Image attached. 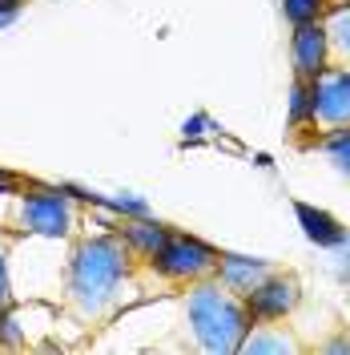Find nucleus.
<instances>
[{"label": "nucleus", "mask_w": 350, "mask_h": 355, "mask_svg": "<svg viewBox=\"0 0 350 355\" xmlns=\"http://www.w3.org/2000/svg\"><path fill=\"white\" fill-rule=\"evenodd\" d=\"M4 4H21V0H4Z\"/></svg>", "instance_id": "17"}, {"label": "nucleus", "mask_w": 350, "mask_h": 355, "mask_svg": "<svg viewBox=\"0 0 350 355\" xmlns=\"http://www.w3.org/2000/svg\"><path fill=\"white\" fill-rule=\"evenodd\" d=\"M218 266H221V250L205 246L201 239H190V234H174L169 230V239L157 250V259L149 263V270H154L165 287H190L197 279L218 275Z\"/></svg>", "instance_id": "3"}, {"label": "nucleus", "mask_w": 350, "mask_h": 355, "mask_svg": "<svg viewBox=\"0 0 350 355\" xmlns=\"http://www.w3.org/2000/svg\"><path fill=\"white\" fill-rule=\"evenodd\" d=\"M274 270H278V266H270V263H250V259H225V254H221L218 279L230 291H238V295H254Z\"/></svg>", "instance_id": "9"}, {"label": "nucleus", "mask_w": 350, "mask_h": 355, "mask_svg": "<svg viewBox=\"0 0 350 355\" xmlns=\"http://www.w3.org/2000/svg\"><path fill=\"white\" fill-rule=\"evenodd\" d=\"M322 352H350V339H334V343H322Z\"/></svg>", "instance_id": "15"}, {"label": "nucleus", "mask_w": 350, "mask_h": 355, "mask_svg": "<svg viewBox=\"0 0 350 355\" xmlns=\"http://www.w3.org/2000/svg\"><path fill=\"white\" fill-rule=\"evenodd\" d=\"M246 303H250L254 319H290L302 303V283L290 270H274L254 295H246Z\"/></svg>", "instance_id": "6"}, {"label": "nucleus", "mask_w": 350, "mask_h": 355, "mask_svg": "<svg viewBox=\"0 0 350 355\" xmlns=\"http://www.w3.org/2000/svg\"><path fill=\"white\" fill-rule=\"evenodd\" d=\"M12 230L17 234H37V239H73L77 202L68 194H57V190H28V194L17 198Z\"/></svg>", "instance_id": "4"}, {"label": "nucleus", "mask_w": 350, "mask_h": 355, "mask_svg": "<svg viewBox=\"0 0 350 355\" xmlns=\"http://www.w3.org/2000/svg\"><path fill=\"white\" fill-rule=\"evenodd\" d=\"M334 4H350V0H330V8H334Z\"/></svg>", "instance_id": "16"}, {"label": "nucleus", "mask_w": 350, "mask_h": 355, "mask_svg": "<svg viewBox=\"0 0 350 355\" xmlns=\"http://www.w3.org/2000/svg\"><path fill=\"white\" fill-rule=\"evenodd\" d=\"M12 307V279H8V243L0 239V315Z\"/></svg>", "instance_id": "14"}, {"label": "nucleus", "mask_w": 350, "mask_h": 355, "mask_svg": "<svg viewBox=\"0 0 350 355\" xmlns=\"http://www.w3.org/2000/svg\"><path fill=\"white\" fill-rule=\"evenodd\" d=\"M302 150H314L322 154L338 170L342 178H350V130H334V133H322V137H310Z\"/></svg>", "instance_id": "12"}, {"label": "nucleus", "mask_w": 350, "mask_h": 355, "mask_svg": "<svg viewBox=\"0 0 350 355\" xmlns=\"http://www.w3.org/2000/svg\"><path fill=\"white\" fill-rule=\"evenodd\" d=\"M181 311H185V327L194 335V343L210 355L241 352V339L254 323L246 295L230 291L218 275L181 287Z\"/></svg>", "instance_id": "2"}, {"label": "nucleus", "mask_w": 350, "mask_h": 355, "mask_svg": "<svg viewBox=\"0 0 350 355\" xmlns=\"http://www.w3.org/2000/svg\"><path fill=\"white\" fill-rule=\"evenodd\" d=\"M298 355L306 352V343L290 331L286 319H254L250 331L241 339V355Z\"/></svg>", "instance_id": "8"}, {"label": "nucleus", "mask_w": 350, "mask_h": 355, "mask_svg": "<svg viewBox=\"0 0 350 355\" xmlns=\"http://www.w3.org/2000/svg\"><path fill=\"white\" fill-rule=\"evenodd\" d=\"M141 266L145 263L133 254L121 230L81 234L61 275V303L77 323L101 327L141 291Z\"/></svg>", "instance_id": "1"}, {"label": "nucleus", "mask_w": 350, "mask_h": 355, "mask_svg": "<svg viewBox=\"0 0 350 355\" xmlns=\"http://www.w3.org/2000/svg\"><path fill=\"white\" fill-rule=\"evenodd\" d=\"M290 65H294V81H314L322 69H330V41L322 21L294 24L290 37Z\"/></svg>", "instance_id": "7"}, {"label": "nucleus", "mask_w": 350, "mask_h": 355, "mask_svg": "<svg viewBox=\"0 0 350 355\" xmlns=\"http://www.w3.org/2000/svg\"><path fill=\"white\" fill-rule=\"evenodd\" d=\"M330 41V65H350V4H334L322 17Z\"/></svg>", "instance_id": "10"}, {"label": "nucleus", "mask_w": 350, "mask_h": 355, "mask_svg": "<svg viewBox=\"0 0 350 355\" xmlns=\"http://www.w3.org/2000/svg\"><path fill=\"white\" fill-rule=\"evenodd\" d=\"M326 8H330V0H282V12H286V21H290V28H294V24L322 21Z\"/></svg>", "instance_id": "13"}, {"label": "nucleus", "mask_w": 350, "mask_h": 355, "mask_svg": "<svg viewBox=\"0 0 350 355\" xmlns=\"http://www.w3.org/2000/svg\"><path fill=\"white\" fill-rule=\"evenodd\" d=\"M334 130H350V65H330L310 81V121L302 133L322 137Z\"/></svg>", "instance_id": "5"}, {"label": "nucleus", "mask_w": 350, "mask_h": 355, "mask_svg": "<svg viewBox=\"0 0 350 355\" xmlns=\"http://www.w3.org/2000/svg\"><path fill=\"white\" fill-rule=\"evenodd\" d=\"M121 234H125V243L133 246V254H137L145 266L154 263L157 250H161L165 239H169V230H165V226H157V222H125V226H121Z\"/></svg>", "instance_id": "11"}]
</instances>
